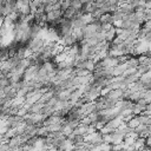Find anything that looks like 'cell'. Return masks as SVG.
I'll list each match as a JSON object with an SVG mask.
<instances>
[{
    "instance_id": "2e32d148",
    "label": "cell",
    "mask_w": 151,
    "mask_h": 151,
    "mask_svg": "<svg viewBox=\"0 0 151 151\" xmlns=\"http://www.w3.org/2000/svg\"><path fill=\"white\" fill-rule=\"evenodd\" d=\"M145 145H146V147H150V149H151V136L146 138V142H145Z\"/></svg>"
},
{
    "instance_id": "5b68a950",
    "label": "cell",
    "mask_w": 151,
    "mask_h": 151,
    "mask_svg": "<svg viewBox=\"0 0 151 151\" xmlns=\"http://www.w3.org/2000/svg\"><path fill=\"white\" fill-rule=\"evenodd\" d=\"M126 64L129 67H133V68H137L139 66V61H138V58L136 55H131L129 58V60L126 61Z\"/></svg>"
},
{
    "instance_id": "277c9868",
    "label": "cell",
    "mask_w": 151,
    "mask_h": 151,
    "mask_svg": "<svg viewBox=\"0 0 151 151\" xmlns=\"http://www.w3.org/2000/svg\"><path fill=\"white\" fill-rule=\"evenodd\" d=\"M126 124H127V126H129L131 130H136V129H137V127L140 125V122H139L138 117H137V116H134V117H133L132 119H130V120H129Z\"/></svg>"
},
{
    "instance_id": "3957f363",
    "label": "cell",
    "mask_w": 151,
    "mask_h": 151,
    "mask_svg": "<svg viewBox=\"0 0 151 151\" xmlns=\"http://www.w3.org/2000/svg\"><path fill=\"white\" fill-rule=\"evenodd\" d=\"M117 38V32H116V27H112L109 32H106V41L109 44H112L113 40Z\"/></svg>"
},
{
    "instance_id": "9c48e42d",
    "label": "cell",
    "mask_w": 151,
    "mask_h": 151,
    "mask_svg": "<svg viewBox=\"0 0 151 151\" xmlns=\"http://www.w3.org/2000/svg\"><path fill=\"white\" fill-rule=\"evenodd\" d=\"M71 4H72V1H70V0L60 1V9H61L63 12H66V11L71 7Z\"/></svg>"
},
{
    "instance_id": "8992f818",
    "label": "cell",
    "mask_w": 151,
    "mask_h": 151,
    "mask_svg": "<svg viewBox=\"0 0 151 151\" xmlns=\"http://www.w3.org/2000/svg\"><path fill=\"white\" fill-rule=\"evenodd\" d=\"M85 68H86L90 73H93V72L96 71V63H94L93 60H91V59L85 60Z\"/></svg>"
},
{
    "instance_id": "8fae6325",
    "label": "cell",
    "mask_w": 151,
    "mask_h": 151,
    "mask_svg": "<svg viewBox=\"0 0 151 151\" xmlns=\"http://www.w3.org/2000/svg\"><path fill=\"white\" fill-rule=\"evenodd\" d=\"M103 143H105V144H112L113 143V133L103 136Z\"/></svg>"
},
{
    "instance_id": "7c38bea8",
    "label": "cell",
    "mask_w": 151,
    "mask_h": 151,
    "mask_svg": "<svg viewBox=\"0 0 151 151\" xmlns=\"http://www.w3.org/2000/svg\"><path fill=\"white\" fill-rule=\"evenodd\" d=\"M112 91V88L110 86H106V87H103L101 91H100V97H107L109 93Z\"/></svg>"
},
{
    "instance_id": "30bf717a",
    "label": "cell",
    "mask_w": 151,
    "mask_h": 151,
    "mask_svg": "<svg viewBox=\"0 0 151 151\" xmlns=\"http://www.w3.org/2000/svg\"><path fill=\"white\" fill-rule=\"evenodd\" d=\"M90 74H92V73H90V72H88L87 70H85V68H83V70H77V68H76V76L79 77V78L87 77V76H90Z\"/></svg>"
},
{
    "instance_id": "6da1fadb",
    "label": "cell",
    "mask_w": 151,
    "mask_h": 151,
    "mask_svg": "<svg viewBox=\"0 0 151 151\" xmlns=\"http://www.w3.org/2000/svg\"><path fill=\"white\" fill-rule=\"evenodd\" d=\"M45 45H46V40H45L42 37L39 35V37H34V38H32V40L28 42L27 46L32 50V52H33L34 54H40V53L42 52Z\"/></svg>"
},
{
    "instance_id": "9a60e30c",
    "label": "cell",
    "mask_w": 151,
    "mask_h": 151,
    "mask_svg": "<svg viewBox=\"0 0 151 151\" xmlns=\"http://www.w3.org/2000/svg\"><path fill=\"white\" fill-rule=\"evenodd\" d=\"M146 21H151V9H146L145 8V18H144V22Z\"/></svg>"
},
{
    "instance_id": "ba28073f",
    "label": "cell",
    "mask_w": 151,
    "mask_h": 151,
    "mask_svg": "<svg viewBox=\"0 0 151 151\" xmlns=\"http://www.w3.org/2000/svg\"><path fill=\"white\" fill-rule=\"evenodd\" d=\"M83 5H84V2H83V1L73 0V1H72V4H71V7H72V8H74L76 11H80V9L83 8Z\"/></svg>"
},
{
    "instance_id": "7a4b0ae2",
    "label": "cell",
    "mask_w": 151,
    "mask_h": 151,
    "mask_svg": "<svg viewBox=\"0 0 151 151\" xmlns=\"http://www.w3.org/2000/svg\"><path fill=\"white\" fill-rule=\"evenodd\" d=\"M87 131H88V126L87 125H83V124H79V126L78 127H76L74 129V133L77 134V136H87Z\"/></svg>"
},
{
    "instance_id": "5bb4252c",
    "label": "cell",
    "mask_w": 151,
    "mask_h": 151,
    "mask_svg": "<svg viewBox=\"0 0 151 151\" xmlns=\"http://www.w3.org/2000/svg\"><path fill=\"white\" fill-rule=\"evenodd\" d=\"M125 147V144H117V145H112V151H123Z\"/></svg>"
},
{
    "instance_id": "4fadbf2b",
    "label": "cell",
    "mask_w": 151,
    "mask_h": 151,
    "mask_svg": "<svg viewBox=\"0 0 151 151\" xmlns=\"http://www.w3.org/2000/svg\"><path fill=\"white\" fill-rule=\"evenodd\" d=\"M143 99H145L147 104H150V103H151V90H147V91H145V92H144Z\"/></svg>"
},
{
    "instance_id": "52a82bcc",
    "label": "cell",
    "mask_w": 151,
    "mask_h": 151,
    "mask_svg": "<svg viewBox=\"0 0 151 151\" xmlns=\"http://www.w3.org/2000/svg\"><path fill=\"white\" fill-rule=\"evenodd\" d=\"M73 131H74V130H73V129H72V127H71L68 124H66V123L64 124V126H63V130H61L63 134H64L66 138H67V137H68L71 133H73Z\"/></svg>"
}]
</instances>
